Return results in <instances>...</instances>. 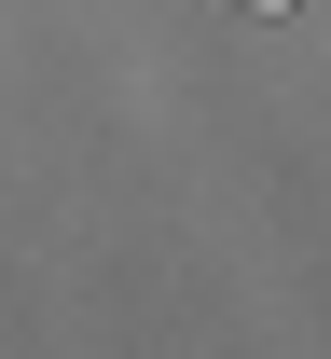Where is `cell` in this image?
<instances>
[{
    "label": "cell",
    "instance_id": "1",
    "mask_svg": "<svg viewBox=\"0 0 331 359\" xmlns=\"http://www.w3.org/2000/svg\"><path fill=\"white\" fill-rule=\"evenodd\" d=\"M235 14H290V0H235Z\"/></svg>",
    "mask_w": 331,
    "mask_h": 359
}]
</instances>
